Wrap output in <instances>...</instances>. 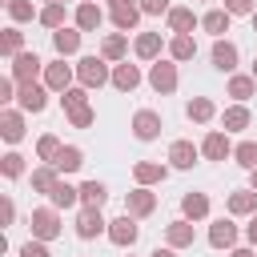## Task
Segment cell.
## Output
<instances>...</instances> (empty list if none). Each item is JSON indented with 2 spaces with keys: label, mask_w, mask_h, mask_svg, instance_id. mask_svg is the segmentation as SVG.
Wrapping results in <instances>:
<instances>
[{
  "label": "cell",
  "mask_w": 257,
  "mask_h": 257,
  "mask_svg": "<svg viewBox=\"0 0 257 257\" xmlns=\"http://www.w3.org/2000/svg\"><path fill=\"white\" fill-rule=\"evenodd\" d=\"M32 229H36L40 237H52V233H56V217H52L48 209H40V213L32 217Z\"/></svg>",
  "instance_id": "obj_1"
},
{
  "label": "cell",
  "mask_w": 257,
  "mask_h": 257,
  "mask_svg": "<svg viewBox=\"0 0 257 257\" xmlns=\"http://www.w3.org/2000/svg\"><path fill=\"white\" fill-rule=\"evenodd\" d=\"M157 128H161V124H157V116H153V112H141V116H137V137H141V141L157 137Z\"/></svg>",
  "instance_id": "obj_2"
},
{
  "label": "cell",
  "mask_w": 257,
  "mask_h": 257,
  "mask_svg": "<svg viewBox=\"0 0 257 257\" xmlns=\"http://www.w3.org/2000/svg\"><path fill=\"white\" fill-rule=\"evenodd\" d=\"M133 237H137V229H133V221H128V217L112 221V241H116V245H124V241H133Z\"/></svg>",
  "instance_id": "obj_3"
},
{
  "label": "cell",
  "mask_w": 257,
  "mask_h": 257,
  "mask_svg": "<svg viewBox=\"0 0 257 257\" xmlns=\"http://www.w3.org/2000/svg\"><path fill=\"white\" fill-rule=\"evenodd\" d=\"M213 60H217V68H233V60H237L233 44H217V48H213Z\"/></svg>",
  "instance_id": "obj_4"
},
{
  "label": "cell",
  "mask_w": 257,
  "mask_h": 257,
  "mask_svg": "<svg viewBox=\"0 0 257 257\" xmlns=\"http://www.w3.org/2000/svg\"><path fill=\"white\" fill-rule=\"evenodd\" d=\"M80 76H84L88 84H100V80H104V68H100V60H84V68H80Z\"/></svg>",
  "instance_id": "obj_5"
},
{
  "label": "cell",
  "mask_w": 257,
  "mask_h": 257,
  "mask_svg": "<svg viewBox=\"0 0 257 257\" xmlns=\"http://www.w3.org/2000/svg\"><path fill=\"white\" fill-rule=\"evenodd\" d=\"M173 80H177V76H173L169 64H157V68H153V84H157V88H173Z\"/></svg>",
  "instance_id": "obj_6"
},
{
  "label": "cell",
  "mask_w": 257,
  "mask_h": 257,
  "mask_svg": "<svg viewBox=\"0 0 257 257\" xmlns=\"http://www.w3.org/2000/svg\"><path fill=\"white\" fill-rule=\"evenodd\" d=\"M193 157H197V153H193V145H185V141H181V145H173V161H177L181 169H185V165H193Z\"/></svg>",
  "instance_id": "obj_7"
},
{
  "label": "cell",
  "mask_w": 257,
  "mask_h": 257,
  "mask_svg": "<svg viewBox=\"0 0 257 257\" xmlns=\"http://www.w3.org/2000/svg\"><path fill=\"white\" fill-rule=\"evenodd\" d=\"M20 100H24V108H44V92H40V88H32V84L24 88V96H20Z\"/></svg>",
  "instance_id": "obj_8"
},
{
  "label": "cell",
  "mask_w": 257,
  "mask_h": 257,
  "mask_svg": "<svg viewBox=\"0 0 257 257\" xmlns=\"http://www.w3.org/2000/svg\"><path fill=\"white\" fill-rule=\"evenodd\" d=\"M205 153H209L213 161H217V157H225V153H229V145H225V137H209V141H205Z\"/></svg>",
  "instance_id": "obj_9"
},
{
  "label": "cell",
  "mask_w": 257,
  "mask_h": 257,
  "mask_svg": "<svg viewBox=\"0 0 257 257\" xmlns=\"http://www.w3.org/2000/svg\"><path fill=\"white\" fill-rule=\"evenodd\" d=\"M80 193H84V201H88V205H100V201H104V185H96V181H88Z\"/></svg>",
  "instance_id": "obj_10"
},
{
  "label": "cell",
  "mask_w": 257,
  "mask_h": 257,
  "mask_svg": "<svg viewBox=\"0 0 257 257\" xmlns=\"http://www.w3.org/2000/svg\"><path fill=\"white\" fill-rule=\"evenodd\" d=\"M96 229H100V217H96V213H92V209H88V213H84V217H80V237H92V233H96Z\"/></svg>",
  "instance_id": "obj_11"
},
{
  "label": "cell",
  "mask_w": 257,
  "mask_h": 257,
  "mask_svg": "<svg viewBox=\"0 0 257 257\" xmlns=\"http://www.w3.org/2000/svg\"><path fill=\"white\" fill-rule=\"evenodd\" d=\"M225 24H229V12H209V16H205V28H209V32H221Z\"/></svg>",
  "instance_id": "obj_12"
},
{
  "label": "cell",
  "mask_w": 257,
  "mask_h": 257,
  "mask_svg": "<svg viewBox=\"0 0 257 257\" xmlns=\"http://www.w3.org/2000/svg\"><path fill=\"white\" fill-rule=\"evenodd\" d=\"M76 165H80V153H76V149H64V153L56 157V169H76Z\"/></svg>",
  "instance_id": "obj_13"
},
{
  "label": "cell",
  "mask_w": 257,
  "mask_h": 257,
  "mask_svg": "<svg viewBox=\"0 0 257 257\" xmlns=\"http://www.w3.org/2000/svg\"><path fill=\"white\" fill-rule=\"evenodd\" d=\"M52 201H56V205H72V201H76V193H72L68 185H52Z\"/></svg>",
  "instance_id": "obj_14"
},
{
  "label": "cell",
  "mask_w": 257,
  "mask_h": 257,
  "mask_svg": "<svg viewBox=\"0 0 257 257\" xmlns=\"http://www.w3.org/2000/svg\"><path fill=\"white\" fill-rule=\"evenodd\" d=\"M36 64H40L36 56H20V60H16V76H32V72H36Z\"/></svg>",
  "instance_id": "obj_15"
},
{
  "label": "cell",
  "mask_w": 257,
  "mask_h": 257,
  "mask_svg": "<svg viewBox=\"0 0 257 257\" xmlns=\"http://www.w3.org/2000/svg\"><path fill=\"white\" fill-rule=\"evenodd\" d=\"M205 209H209V205H205V197H185V213H189V217H201Z\"/></svg>",
  "instance_id": "obj_16"
},
{
  "label": "cell",
  "mask_w": 257,
  "mask_h": 257,
  "mask_svg": "<svg viewBox=\"0 0 257 257\" xmlns=\"http://www.w3.org/2000/svg\"><path fill=\"white\" fill-rule=\"evenodd\" d=\"M229 241H233V225H225V221H221V225L213 229V245H229Z\"/></svg>",
  "instance_id": "obj_17"
},
{
  "label": "cell",
  "mask_w": 257,
  "mask_h": 257,
  "mask_svg": "<svg viewBox=\"0 0 257 257\" xmlns=\"http://www.w3.org/2000/svg\"><path fill=\"white\" fill-rule=\"evenodd\" d=\"M56 48L60 52H72L76 48V32H56Z\"/></svg>",
  "instance_id": "obj_18"
},
{
  "label": "cell",
  "mask_w": 257,
  "mask_h": 257,
  "mask_svg": "<svg viewBox=\"0 0 257 257\" xmlns=\"http://www.w3.org/2000/svg\"><path fill=\"white\" fill-rule=\"evenodd\" d=\"M237 157H241V165H249V169H253V165H257V145H241V149H237Z\"/></svg>",
  "instance_id": "obj_19"
},
{
  "label": "cell",
  "mask_w": 257,
  "mask_h": 257,
  "mask_svg": "<svg viewBox=\"0 0 257 257\" xmlns=\"http://www.w3.org/2000/svg\"><path fill=\"white\" fill-rule=\"evenodd\" d=\"M96 20H100V12H96L92 4H84V8H80V24H84V28H92Z\"/></svg>",
  "instance_id": "obj_20"
},
{
  "label": "cell",
  "mask_w": 257,
  "mask_h": 257,
  "mask_svg": "<svg viewBox=\"0 0 257 257\" xmlns=\"http://www.w3.org/2000/svg\"><path fill=\"white\" fill-rule=\"evenodd\" d=\"M133 20H137V12H133V8H124V4H116V24H120V28H128Z\"/></svg>",
  "instance_id": "obj_21"
},
{
  "label": "cell",
  "mask_w": 257,
  "mask_h": 257,
  "mask_svg": "<svg viewBox=\"0 0 257 257\" xmlns=\"http://www.w3.org/2000/svg\"><path fill=\"white\" fill-rule=\"evenodd\" d=\"M116 84H120V88H133V84H137V68H120V72H116Z\"/></svg>",
  "instance_id": "obj_22"
},
{
  "label": "cell",
  "mask_w": 257,
  "mask_h": 257,
  "mask_svg": "<svg viewBox=\"0 0 257 257\" xmlns=\"http://www.w3.org/2000/svg\"><path fill=\"white\" fill-rule=\"evenodd\" d=\"M137 48H141V56H153V52H157V36H141Z\"/></svg>",
  "instance_id": "obj_23"
},
{
  "label": "cell",
  "mask_w": 257,
  "mask_h": 257,
  "mask_svg": "<svg viewBox=\"0 0 257 257\" xmlns=\"http://www.w3.org/2000/svg\"><path fill=\"white\" fill-rule=\"evenodd\" d=\"M245 120H249V116H245V108H233V112L225 116V124H229V128H241Z\"/></svg>",
  "instance_id": "obj_24"
},
{
  "label": "cell",
  "mask_w": 257,
  "mask_h": 257,
  "mask_svg": "<svg viewBox=\"0 0 257 257\" xmlns=\"http://www.w3.org/2000/svg\"><path fill=\"white\" fill-rule=\"evenodd\" d=\"M4 137H8V141L20 137V120H16V116H4Z\"/></svg>",
  "instance_id": "obj_25"
},
{
  "label": "cell",
  "mask_w": 257,
  "mask_h": 257,
  "mask_svg": "<svg viewBox=\"0 0 257 257\" xmlns=\"http://www.w3.org/2000/svg\"><path fill=\"white\" fill-rule=\"evenodd\" d=\"M173 28H193V12H173Z\"/></svg>",
  "instance_id": "obj_26"
},
{
  "label": "cell",
  "mask_w": 257,
  "mask_h": 257,
  "mask_svg": "<svg viewBox=\"0 0 257 257\" xmlns=\"http://www.w3.org/2000/svg\"><path fill=\"white\" fill-rule=\"evenodd\" d=\"M173 52H177V56H189V52H193V40H189V36H181V40L173 44Z\"/></svg>",
  "instance_id": "obj_27"
},
{
  "label": "cell",
  "mask_w": 257,
  "mask_h": 257,
  "mask_svg": "<svg viewBox=\"0 0 257 257\" xmlns=\"http://www.w3.org/2000/svg\"><path fill=\"white\" fill-rule=\"evenodd\" d=\"M48 80H52V84H56V88H60V84H64V80H68V68H60V64H56V68H52V72H48Z\"/></svg>",
  "instance_id": "obj_28"
},
{
  "label": "cell",
  "mask_w": 257,
  "mask_h": 257,
  "mask_svg": "<svg viewBox=\"0 0 257 257\" xmlns=\"http://www.w3.org/2000/svg\"><path fill=\"white\" fill-rule=\"evenodd\" d=\"M189 112H193V116H197V120H205V116H209V112H213V108H209V100H197V104H193V108H189Z\"/></svg>",
  "instance_id": "obj_29"
},
{
  "label": "cell",
  "mask_w": 257,
  "mask_h": 257,
  "mask_svg": "<svg viewBox=\"0 0 257 257\" xmlns=\"http://www.w3.org/2000/svg\"><path fill=\"white\" fill-rule=\"evenodd\" d=\"M249 205H253V197H249V193H237V197H233V209H237V213H245Z\"/></svg>",
  "instance_id": "obj_30"
},
{
  "label": "cell",
  "mask_w": 257,
  "mask_h": 257,
  "mask_svg": "<svg viewBox=\"0 0 257 257\" xmlns=\"http://www.w3.org/2000/svg\"><path fill=\"white\" fill-rule=\"evenodd\" d=\"M249 92H253L249 80H233V96H249Z\"/></svg>",
  "instance_id": "obj_31"
},
{
  "label": "cell",
  "mask_w": 257,
  "mask_h": 257,
  "mask_svg": "<svg viewBox=\"0 0 257 257\" xmlns=\"http://www.w3.org/2000/svg\"><path fill=\"white\" fill-rule=\"evenodd\" d=\"M169 237H173V241H177V245H181V241H189V237H193V233H189V229H185V225H177V229H173V233H169Z\"/></svg>",
  "instance_id": "obj_32"
},
{
  "label": "cell",
  "mask_w": 257,
  "mask_h": 257,
  "mask_svg": "<svg viewBox=\"0 0 257 257\" xmlns=\"http://www.w3.org/2000/svg\"><path fill=\"white\" fill-rule=\"evenodd\" d=\"M24 257H48V253H44V245H32V241H28V245H24Z\"/></svg>",
  "instance_id": "obj_33"
},
{
  "label": "cell",
  "mask_w": 257,
  "mask_h": 257,
  "mask_svg": "<svg viewBox=\"0 0 257 257\" xmlns=\"http://www.w3.org/2000/svg\"><path fill=\"white\" fill-rule=\"evenodd\" d=\"M4 173H20V157H4Z\"/></svg>",
  "instance_id": "obj_34"
},
{
  "label": "cell",
  "mask_w": 257,
  "mask_h": 257,
  "mask_svg": "<svg viewBox=\"0 0 257 257\" xmlns=\"http://www.w3.org/2000/svg\"><path fill=\"white\" fill-rule=\"evenodd\" d=\"M149 205H153V201H149V197H145V193H141V197H133V209H137V213H145V209H149Z\"/></svg>",
  "instance_id": "obj_35"
},
{
  "label": "cell",
  "mask_w": 257,
  "mask_h": 257,
  "mask_svg": "<svg viewBox=\"0 0 257 257\" xmlns=\"http://www.w3.org/2000/svg\"><path fill=\"white\" fill-rule=\"evenodd\" d=\"M253 0H229V12H249Z\"/></svg>",
  "instance_id": "obj_36"
},
{
  "label": "cell",
  "mask_w": 257,
  "mask_h": 257,
  "mask_svg": "<svg viewBox=\"0 0 257 257\" xmlns=\"http://www.w3.org/2000/svg\"><path fill=\"white\" fill-rule=\"evenodd\" d=\"M44 20H48V24H60V8H56V4H52V8H48V12H44Z\"/></svg>",
  "instance_id": "obj_37"
},
{
  "label": "cell",
  "mask_w": 257,
  "mask_h": 257,
  "mask_svg": "<svg viewBox=\"0 0 257 257\" xmlns=\"http://www.w3.org/2000/svg\"><path fill=\"white\" fill-rule=\"evenodd\" d=\"M40 153H44V157H52V153H56V141H52V137H48V141H40Z\"/></svg>",
  "instance_id": "obj_38"
},
{
  "label": "cell",
  "mask_w": 257,
  "mask_h": 257,
  "mask_svg": "<svg viewBox=\"0 0 257 257\" xmlns=\"http://www.w3.org/2000/svg\"><path fill=\"white\" fill-rule=\"evenodd\" d=\"M145 8H149V12H161V8H165V0H145Z\"/></svg>",
  "instance_id": "obj_39"
},
{
  "label": "cell",
  "mask_w": 257,
  "mask_h": 257,
  "mask_svg": "<svg viewBox=\"0 0 257 257\" xmlns=\"http://www.w3.org/2000/svg\"><path fill=\"white\" fill-rule=\"evenodd\" d=\"M249 237H253V241H257V221H253V225H249Z\"/></svg>",
  "instance_id": "obj_40"
},
{
  "label": "cell",
  "mask_w": 257,
  "mask_h": 257,
  "mask_svg": "<svg viewBox=\"0 0 257 257\" xmlns=\"http://www.w3.org/2000/svg\"><path fill=\"white\" fill-rule=\"evenodd\" d=\"M233 257H249V253H245V249H237V253H233Z\"/></svg>",
  "instance_id": "obj_41"
},
{
  "label": "cell",
  "mask_w": 257,
  "mask_h": 257,
  "mask_svg": "<svg viewBox=\"0 0 257 257\" xmlns=\"http://www.w3.org/2000/svg\"><path fill=\"white\" fill-rule=\"evenodd\" d=\"M153 257H169V253H153Z\"/></svg>",
  "instance_id": "obj_42"
},
{
  "label": "cell",
  "mask_w": 257,
  "mask_h": 257,
  "mask_svg": "<svg viewBox=\"0 0 257 257\" xmlns=\"http://www.w3.org/2000/svg\"><path fill=\"white\" fill-rule=\"evenodd\" d=\"M116 4H124V0H116Z\"/></svg>",
  "instance_id": "obj_43"
}]
</instances>
